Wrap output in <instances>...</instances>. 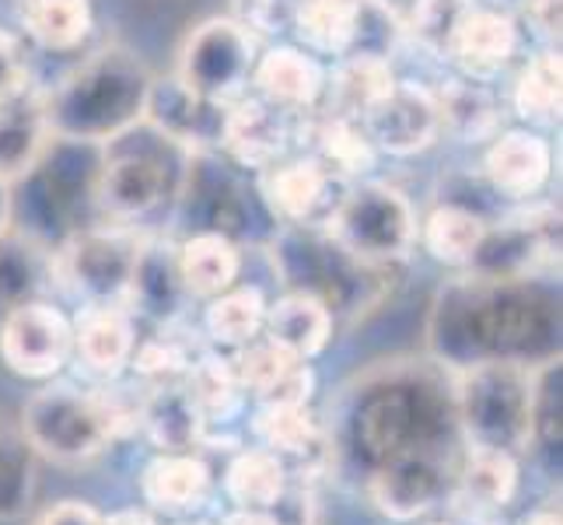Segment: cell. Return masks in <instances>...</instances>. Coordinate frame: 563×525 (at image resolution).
I'll list each match as a JSON object with an SVG mask.
<instances>
[{
	"label": "cell",
	"instance_id": "cell-7",
	"mask_svg": "<svg viewBox=\"0 0 563 525\" xmlns=\"http://www.w3.org/2000/svg\"><path fill=\"white\" fill-rule=\"evenodd\" d=\"M144 109L151 116L154 130L168 138L172 144H207L221 141L224 130V106L207 102L200 95H192L179 77L172 81L151 85L144 95Z\"/></svg>",
	"mask_w": 563,
	"mask_h": 525
},
{
	"label": "cell",
	"instance_id": "cell-17",
	"mask_svg": "<svg viewBox=\"0 0 563 525\" xmlns=\"http://www.w3.org/2000/svg\"><path fill=\"white\" fill-rule=\"evenodd\" d=\"M176 274L189 295H224L231 281L239 277V249L218 231H207L179 249Z\"/></svg>",
	"mask_w": 563,
	"mask_h": 525
},
{
	"label": "cell",
	"instance_id": "cell-1",
	"mask_svg": "<svg viewBox=\"0 0 563 525\" xmlns=\"http://www.w3.org/2000/svg\"><path fill=\"white\" fill-rule=\"evenodd\" d=\"M123 424V414L99 396L74 385L43 389L25 406V435L38 452L53 459L77 462L106 449V441L115 438Z\"/></svg>",
	"mask_w": 563,
	"mask_h": 525
},
{
	"label": "cell",
	"instance_id": "cell-8",
	"mask_svg": "<svg viewBox=\"0 0 563 525\" xmlns=\"http://www.w3.org/2000/svg\"><path fill=\"white\" fill-rule=\"evenodd\" d=\"M340 175L319 158L274 162L263 168V197L269 210L287 225H308L329 204V193Z\"/></svg>",
	"mask_w": 563,
	"mask_h": 525
},
{
	"label": "cell",
	"instance_id": "cell-23",
	"mask_svg": "<svg viewBox=\"0 0 563 525\" xmlns=\"http://www.w3.org/2000/svg\"><path fill=\"white\" fill-rule=\"evenodd\" d=\"M402 43V22L385 0H354L351 39L343 56H364V61H393Z\"/></svg>",
	"mask_w": 563,
	"mask_h": 525
},
{
	"label": "cell",
	"instance_id": "cell-31",
	"mask_svg": "<svg viewBox=\"0 0 563 525\" xmlns=\"http://www.w3.org/2000/svg\"><path fill=\"white\" fill-rule=\"evenodd\" d=\"M147 427L165 449H183L186 441L197 438L200 411L183 389H158V396L147 403Z\"/></svg>",
	"mask_w": 563,
	"mask_h": 525
},
{
	"label": "cell",
	"instance_id": "cell-26",
	"mask_svg": "<svg viewBox=\"0 0 563 525\" xmlns=\"http://www.w3.org/2000/svg\"><path fill=\"white\" fill-rule=\"evenodd\" d=\"M515 109L529 123H556L560 120V56L539 53L536 61L518 74Z\"/></svg>",
	"mask_w": 563,
	"mask_h": 525
},
{
	"label": "cell",
	"instance_id": "cell-18",
	"mask_svg": "<svg viewBox=\"0 0 563 525\" xmlns=\"http://www.w3.org/2000/svg\"><path fill=\"white\" fill-rule=\"evenodd\" d=\"M18 22L46 50H74L91 29V0H14Z\"/></svg>",
	"mask_w": 563,
	"mask_h": 525
},
{
	"label": "cell",
	"instance_id": "cell-29",
	"mask_svg": "<svg viewBox=\"0 0 563 525\" xmlns=\"http://www.w3.org/2000/svg\"><path fill=\"white\" fill-rule=\"evenodd\" d=\"M256 435L269 445L290 456H301L316 445L319 427L312 414L305 406L295 403H263V411L256 414Z\"/></svg>",
	"mask_w": 563,
	"mask_h": 525
},
{
	"label": "cell",
	"instance_id": "cell-25",
	"mask_svg": "<svg viewBox=\"0 0 563 525\" xmlns=\"http://www.w3.org/2000/svg\"><path fill=\"white\" fill-rule=\"evenodd\" d=\"M266 319V302L256 287H239L228 291L218 302L207 308V329L218 343L242 347L252 343V337L260 333V326Z\"/></svg>",
	"mask_w": 563,
	"mask_h": 525
},
{
	"label": "cell",
	"instance_id": "cell-35",
	"mask_svg": "<svg viewBox=\"0 0 563 525\" xmlns=\"http://www.w3.org/2000/svg\"><path fill=\"white\" fill-rule=\"evenodd\" d=\"M29 91V67L25 53L18 46V39L0 32V102L14 99V95Z\"/></svg>",
	"mask_w": 563,
	"mask_h": 525
},
{
	"label": "cell",
	"instance_id": "cell-21",
	"mask_svg": "<svg viewBox=\"0 0 563 525\" xmlns=\"http://www.w3.org/2000/svg\"><path fill=\"white\" fill-rule=\"evenodd\" d=\"M423 242L441 263H470L487 242V225L465 207H438L423 225Z\"/></svg>",
	"mask_w": 563,
	"mask_h": 525
},
{
	"label": "cell",
	"instance_id": "cell-5",
	"mask_svg": "<svg viewBox=\"0 0 563 525\" xmlns=\"http://www.w3.org/2000/svg\"><path fill=\"white\" fill-rule=\"evenodd\" d=\"M74 347L70 322L53 305H18L0 329V354L11 364V372L29 379H46L60 368Z\"/></svg>",
	"mask_w": 563,
	"mask_h": 525
},
{
	"label": "cell",
	"instance_id": "cell-30",
	"mask_svg": "<svg viewBox=\"0 0 563 525\" xmlns=\"http://www.w3.org/2000/svg\"><path fill=\"white\" fill-rule=\"evenodd\" d=\"M393 70L385 61H364V56H346V64L336 70V95H340V112L357 116L372 106L375 99L393 88Z\"/></svg>",
	"mask_w": 563,
	"mask_h": 525
},
{
	"label": "cell",
	"instance_id": "cell-11",
	"mask_svg": "<svg viewBox=\"0 0 563 525\" xmlns=\"http://www.w3.org/2000/svg\"><path fill=\"white\" fill-rule=\"evenodd\" d=\"M487 179L504 197H532L550 179V147L539 133L511 130L487 151Z\"/></svg>",
	"mask_w": 563,
	"mask_h": 525
},
{
	"label": "cell",
	"instance_id": "cell-12",
	"mask_svg": "<svg viewBox=\"0 0 563 525\" xmlns=\"http://www.w3.org/2000/svg\"><path fill=\"white\" fill-rule=\"evenodd\" d=\"M266 326H269V340L284 347L287 354H295L298 361H305L316 358L329 343L333 316H329V305L316 291H295V295L280 298L274 308H266Z\"/></svg>",
	"mask_w": 563,
	"mask_h": 525
},
{
	"label": "cell",
	"instance_id": "cell-4",
	"mask_svg": "<svg viewBox=\"0 0 563 525\" xmlns=\"http://www.w3.org/2000/svg\"><path fill=\"white\" fill-rule=\"evenodd\" d=\"M357 123L364 127L367 141L375 147L406 158V154H417L434 144L441 130V116L434 95H427L417 85L393 81V88L382 99H375L357 116Z\"/></svg>",
	"mask_w": 563,
	"mask_h": 525
},
{
	"label": "cell",
	"instance_id": "cell-6",
	"mask_svg": "<svg viewBox=\"0 0 563 525\" xmlns=\"http://www.w3.org/2000/svg\"><path fill=\"white\" fill-rule=\"evenodd\" d=\"M141 249L126 236H85L67 249V277L77 284V291L88 298H99L109 305L112 295L130 287L133 270H137Z\"/></svg>",
	"mask_w": 563,
	"mask_h": 525
},
{
	"label": "cell",
	"instance_id": "cell-27",
	"mask_svg": "<svg viewBox=\"0 0 563 525\" xmlns=\"http://www.w3.org/2000/svg\"><path fill=\"white\" fill-rule=\"evenodd\" d=\"M351 14L354 0H298L295 29L312 50L343 56L351 39Z\"/></svg>",
	"mask_w": 563,
	"mask_h": 525
},
{
	"label": "cell",
	"instance_id": "cell-3",
	"mask_svg": "<svg viewBox=\"0 0 563 525\" xmlns=\"http://www.w3.org/2000/svg\"><path fill=\"white\" fill-rule=\"evenodd\" d=\"M252 64L256 56H252V35L245 25L213 18L186 39L179 81L200 99L228 106L249 81Z\"/></svg>",
	"mask_w": 563,
	"mask_h": 525
},
{
	"label": "cell",
	"instance_id": "cell-14",
	"mask_svg": "<svg viewBox=\"0 0 563 525\" xmlns=\"http://www.w3.org/2000/svg\"><path fill=\"white\" fill-rule=\"evenodd\" d=\"M256 88L280 112H301L322 95V67L298 50H269L256 64Z\"/></svg>",
	"mask_w": 563,
	"mask_h": 525
},
{
	"label": "cell",
	"instance_id": "cell-32",
	"mask_svg": "<svg viewBox=\"0 0 563 525\" xmlns=\"http://www.w3.org/2000/svg\"><path fill=\"white\" fill-rule=\"evenodd\" d=\"M235 372L228 368V361L218 358H203L197 368L189 372V400L200 411V417H224L235 406Z\"/></svg>",
	"mask_w": 563,
	"mask_h": 525
},
{
	"label": "cell",
	"instance_id": "cell-36",
	"mask_svg": "<svg viewBox=\"0 0 563 525\" xmlns=\"http://www.w3.org/2000/svg\"><path fill=\"white\" fill-rule=\"evenodd\" d=\"M137 368L144 375H172V372H179V368H186V354L176 347V343H168V340H154L147 343L141 354H137Z\"/></svg>",
	"mask_w": 563,
	"mask_h": 525
},
{
	"label": "cell",
	"instance_id": "cell-22",
	"mask_svg": "<svg viewBox=\"0 0 563 525\" xmlns=\"http://www.w3.org/2000/svg\"><path fill=\"white\" fill-rule=\"evenodd\" d=\"M319 162L336 175H364L375 168V144L354 116H329L316 130Z\"/></svg>",
	"mask_w": 563,
	"mask_h": 525
},
{
	"label": "cell",
	"instance_id": "cell-34",
	"mask_svg": "<svg viewBox=\"0 0 563 525\" xmlns=\"http://www.w3.org/2000/svg\"><path fill=\"white\" fill-rule=\"evenodd\" d=\"M470 8L465 0H420L417 4V14H413V32L417 39L434 53H444L449 50V39H452V29L462 18V11Z\"/></svg>",
	"mask_w": 563,
	"mask_h": 525
},
{
	"label": "cell",
	"instance_id": "cell-19",
	"mask_svg": "<svg viewBox=\"0 0 563 525\" xmlns=\"http://www.w3.org/2000/svg\"><path fill=\"white\" fill-rule=\"evenodd\" d=\"M434 102H438L441 123L462 141H487L497 133L500 112H497V102L490 99V91L483 85L455 81L444 88L441 99H434Z\"/></svg>",
	"mask_w": 563,
	"mask_h": 525
},
{
	"label": "cell",
	"instance_id": "cell-33",
	"mask_svg": "<svg viewBox=\"0 0 563 525\" xmlns=\"http://www.w3.org/2000/svg\"><path fill=\"white\" fill-rule=\"evenodd\" d=\"M295 364H298L295 354H287V350L277 347L274 340H266V343H249V350H242L231 372H235V379H239L245 389H252V393L266 396L269 389H274Z\"/></svg>",
	"mask_w": 563,
	"mask_h": 525
},
{
	"label": "cell",
	"instance_id": "cell-28",
	"mask_svg": "<svg viewBox=\"0 0 563 525\" xmlns=\"http://www.w3.org/2000/svg\"><path fill=\"white\" fill-rule=\"evenodd\" d=\"M515 459L500 449V445H479V449L465 462L462 488L479 504H504L515 494Z\"/></svg>",
	"mask_w": 563,
	"mask_h": 525
},
{
	"label": "cell",
	"instance_id": "cell-37",
	"mask_svg": "<svg viewBox=\"0 0 563 525\" xmlns=\"http://www.w3.org/2000/svg\"><path fill=\"white\" fill-rule=\"evenodd\" d=\"M521 8H526V18L536 29V35L547 39V43H556L560 39V0H526Z\"/></svg>",
	"mask_w": 563,
	"mask_h": 525
},
{
	"label": "cell",
	"instance_id": "cell-2",
	"mask_svg": "<svg viewBox=\"0 0 563 525\" xmlns=\"http://www.w3.org/2000/svg\"><path fill=\"white\" fill-rule=\"evenodd\" d=\"M329 239L357 263H388L410 252L417 225L413 210L396 189L367 183L351 189L329 214Z\"/></svg>",
	"mask_w": 563,
	"mask_h": 525
},
{
	"label": "cell",
	"instance_id": "cell-40",
	"mask_svg": "<svg viewBox=\"0 0 563 525\" xmlns=\"http://www.w3.org/2000/svg\"><path fill=\"white\" fill-rule=\"evenodd\" d=\"M102 525H154L144 512H120V515H112L109 522Z\"/></svg>",
	"mask_w": 563,
	"mask_h": 525
},
{
	"label": "cell",
	"instance_id": "cell-20",
	"mask_svg": "<svg viewBox=\"0 0 563 525\" xmlns=\"http://www.w3.org/2000/svg\"><path fill=\"white\" fill-rule=\"evenodd\" d=\"M207 466L192 456H162L144 470V497L158 508H189L207 491Z\"/></svg>",
	"mask_w": 563,
	"mask_h": 525
},
{
	"label": "cell",
	"instance_id": "cell-16",
	"mask_svg": "<svg viewBox=\"0 0 563 525\" xmlns=\"http://www.w3.org/2000/svg\"><path fill=\"white\" fill-rule=\"evenodd\" d=\"M77 354L99 375H115L133 354V329L112 305H91L77 322Z\"/></svg>",
	"mask_w": 563,
	"mask_h": 525
},
{
	"label": "cell",
	"instance_id": "cell-38",
	"mask_svg": "<svg viewBox=\"0 0 563 525\" xmlns=\"http://www.w3.org/2000/svg\"><path fill=\"white\" fill-rule=\"evenodd\" d=\"M38 525H102V518L81 501H64L60 508H53Z\"/></svg>",
	"mask_w": 563,
	"mask_h": 525
},
{
	"label": "cell",
	"instance_id": "cell-41",
	"mask_svg": "<svg viewBox=\"0 0 563 525\" xmlns=\"http://www.w3.org/2000/svg\"><path fill=\"white\" fill-rule=\"evenodd\" d=\"M526 525H560V515H553V512H539V515H532Z\"/></svg>",
	"mask_w": 563,
	"mask_h": 525
},
{
	"label": "cell",
	"instance_id": "cell-10",
	"mask_svg": "<svg viewBox=\"0 0 563 525\" xmlns=\"http://www.w3.org/2000/svg\"><path fill=\"white\" fill-rule=\"evenodd\" d=\"M221 144L245 168H269L284 158L287 123L277 106L263 99H242L224 112Z\"/></svg>",
	"mask_w": 563,
	"mask_h": 525
},
{
	"label": "cell",
	"instance_id": "cell-39",
	"mask_svg": "<svg viewBox=\"0 0 563 525\" xmlns=\"http://www.w3.org/2000/svg\"><path fill=\"white\" fill-rule=\"evenodd\" d=\"M224 525H280L274 515H266V512H256V508H242V512H235L231 515Z\"/></svg>",
	"mask_w": 563,
	"mask_h": 525
},
{
	"label": "cell",
	"instance_id": "cell-15",
	"mask_svg": "<svg viewBox=\"0 0 563 525\" xmlns=\"http://www.w3.org/2000/svg\"><path fill=\"white\" fill-rule=\"evenodd\" d=\"M165 165L147 151H126L106 165L102 175V204L120 218H141L162 200Z\"/></svg>",
	"mask_w": 563,
	"mask_h": 525
},
{
	"label": "cell",
	"instance_id": "cell-13",
	"mask_svg": "<svg viewBox=\"0 0 563 525\" xmlns=\"http://www.w3.org/2000/svg\"><path fill=\"white\" fill-rule=\"evenodd\" d=\"M49 133V112L35 95L22 91L0 102V183L18 179L38 158Z\"/></svg>",
	"mask_w": 563,
	"mask_h": 525
},
{
	"label": "cell",
	"instance_id": "cell-24",
	"mask_svg": "<svg viewBox=\"0 0 563 525\" xmlns=\"http://www.w3.org/2000/svg\"><path fill=\"white\" fill-rule=\"evenodd\" d=\"M228 494L245 508H269L284 497V466L277 452H245L228 470Z\"/></svg>",
	"mask_w": 563,
	"mask_h": 525
},
{
	"label": "cell",
	"instance_id": "cell-9",
	"mask_svg": "<svg viewBox=\"0 0 563 525\" xmlns=\"http://www.w3.org/2000/svg\"><path fill=\"white\" fill-rule=\"evenodd\" d=\"M515 46H518V35L508 18L497 11L465 8L452 29L449 50L444 53H449L473 81H483V77H494L508 67Z\"/></svg>",
	"mask_w": 563,
	"mask_h": 525
}]
</instances>
